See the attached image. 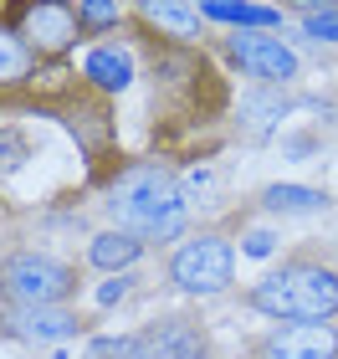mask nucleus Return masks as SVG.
Segmentation results:
<instances>
[{"instance_id": "nucleus-3", "label": "nucleus", "mask_w": 338, "mask_h": 359, "mask_svg": "<svg viewBox=\"0 0 338 359\" xmlns=\"http://www.w3.org/2000/svg\"><path fill=\"white\" fill-rule=\"evenodd\" d=\"M169 283L185 298H220L236 283V247L220 231H195L169 252Z\"/></svg>"}, {"instance_id": "nucleus-15", "label": "nucleus", "mask_w": 338, "mask_h": 359, "mask_svg": "<svg viewBox=\"0 0 338 359\" xmlns=\"http://www.w3.org/2000/svg\"><path fill=\"white\" fill-rule=\"evenodd\" d=\"M83 359H154V344L149 334H98Z\"/></svg>"}, {"instance_id": "nucleus-23", "label": "nucleus", "mask_w": 338, "mask_h": 359, "mask_svg": "<svg viewBox=\"0 0 338 359\" xmlns=\"http://www.w3.org/2000/svg\"><path fill=\"white\" fill-rule=\"evenodd\" d=\"M287 154H293V159H308V154H313V139H287Z\"/></svg>"}, {"instance_id": "nucleus-1", "label": "nucleus", "mask_w": 338, "mask_h": 359, "mask_svg": "<svg viewBox=\"0 0 338 359\" xmlns=\"http://www.w3.org/2000/svg\"><path fill=\"white\" fill-rule=\"evenodd\" d=\"M108 216L118 231L139 236L143 247H159V241H185V226H190V195L185 185L174 180L164 165L154 159H139L128 165L118 180L108 185Z\"/></svg>"}, {"instance_id": "nucleus-22", "label": "nucleus", "mask_w": 338, "mask_h": 359, "mask_svg": "<svg viewBox=\"0 0 338 359\" xmlns=\"http://www.w3.org/2000/svg\"><path fill=\"white\" fill-rule=\"evenodd\" d=\"M21 159H26V139L0 128V165H21Z\"/></svg>"}, {"instance_id": "nucleus-20", "label": "nucleus", "mask_w": 338, "mask_h": 359, "mask_svg": "<svg viewBox=\"0 0 338 359\" xmlns=\"http://www.w3.org/2000/svg\"><path fill=\"white\" fill-rule=\"evenodd\" d=\"M128 292H134V272H118V277H108V283L92 292V303H98V308H113V303H123Z\"/></svg>"}, {"instance_id": "nucleus-7", "label": "nucleus", "mask_w": 338, "mask_h": 359, "mask_svg": "<svg viewBox=\"0 0 338 359\" xmlns=\"http://www.w3.org/2000/svg\"><path fill=\"white\" fill-rule=\"evenodd\" d=\"M0 329L21 344H62L77 334V313L72 308H6Z\"/></svg>"}, {"instance_id": "nucleus-16", "label": "nucleus", "mask_w": 338, "mask_h": 359, "mask_svg": "<svg viewBox=\"0 0 338 359\" xmlns=\"http://www.w3.org/2000/svg\"><path fill=\"white\" fill-rule=\"evenodd\" d=\"M26 72H31V41L21 31L0 26V83H21Z\"/></svg>"}, {"instance_id": "nucleus-6", "label": "nucleus", "mask_w": 338, "mask_h": 359, "mask_svg": "<svg viewBox=\"0 0 338 359\" xmlns=\"http://www.w3.org/2000/svg\"><path fill=\"white\" fill-rule=\"evenodd\" d=\"M256 359H338V329L333 323H282L256 344Z\"/></svg>"}, {"instance_id": "nucleus-18", "label": "nucleus", "mask_w": 338, "mask_h": 359, "mask_svg": "<svg viewBox=\"0 0 338 359\" xmlns=\"http://www.w3.org/2000/svg\"><path fill=\"white\" fill-rule=\"evenodd\" d=\"M143 15L169 26L174 36H195V21H200V11H190V6H143Z\"/></svg>"}, {"instance_id": "nucleus-17", "label": "nucleus", "mask_w": 338, "mask_h": 359, "mask_svg": "<svg viewBox=\"0 0 338 359\" xmlns=\"http://www.w3.org/2000/svg\"><path fill=\"white\" fill-rule=\"evenodd\" d=\"M297 21H302V36L308 41L338 46V6H297Z\"/></svg>"}, {"instance_id": "nucleus-21", "label": "nucleus", "mask_w": 338, "mask_h": 359, "mask_svg": "<svg viewBox=\"0 0 338 359\" xmlns=\"http://www.w3.org/2000/svg\"><path fill=\"white\" fill-rule=\"evenodd\" d=\"M272 252H277V236H272V231H262V226L241 236V257H256V262H262V257H272Z\"/></svg>"}, {"instance_id": "nucleus-14", "label": "nucleus", "mask_w": 338, "mask_h": 359, "mask_svg": "<svg viewBox=\"0 0 338 359\" xmlns=\"http://www.w3.org/2000/svg\"><path fill=\"white\" fill-rule=\"evenodd\" d=\"M205 21H225V26H236V31H272V26H282V11H272V6H200Z\"/></svg>"}, {"instance_id": "nucleus-2", "label": "nucleus", "mask_w": 338, "mask_h": 359, "mask_svg": "<svg viewBox=\"0 0 338 359\" xmlns=\"http://www.w3.org/2000/svg\"><path fill=\"white\" fill-rule=\"evenodd\" d=\"M246 303L272 323H333L338 318V272L318 262H293L256 277Z\"/></svg>"}, {"instance_id": "nucleus-4", "label": "nucleus", "mask_w": 338, "mask_h": 359, "mask_svg": "<svg viewBox=\"0 0 338 359\" xmlns=\"http://www.w3.org/2000/svg\"><path fill=\"white\" fill-rule=\"evenodd\" d=\"M0 292L10 308H67L77 292V272L52 252H15L0 267Z\"/></svg>"}, {"instance_id": "nucleus-10", "label": "nucleus", "mask_w": 338, "mask_h": 359, "mask_svg": "<svg viewBox=\"0 0 338 359\" xmlns=\"http://www.w3.org/2000/svg\"><path fill=\"white\" fill-rule=\"evenodd\" d=\"M139 257H143V241L128 236V231H118V226H108V231H98V236L87 241V262L98 267V272H108V277L128 272Z\"/></svg>"}, {"instance_id": "nucleus-9", "label": "nucleus", "mask_w": 338, "mask_h": 359, "mask_svg": "<svg viewBox=\"0 0 338 359\" xmlns=\"http://www.w3.org/2000/svg\"><path fill=\"white\" fill-rule=\"evenodd\" d=\"M21 36L36 46V52H62V46L77 36V11L72 6H31Z\"/></svg>"}, {"instance_id": "nucleus-11", "label": "nucleus", "mask_w": 338, "mask_h": 359, "mask_svg": "<svg viewBox=\"0 0 338 359\" xmlns=\"http://www.w3.org/2000/svg\"><path fill=\"white\" fill-rule=\"evenodd\" d=\"M149 344L159 359H205V339L190 318H164L149 329Z\"/></svg>"}, {"instance_id": "nucleus-19", "label": "nucleus", "mask_w": 338, "mask_h": 359, "mask_svg": "<svg viewBox=\"0 0 338 359\" xmlns=\"http://www.w3.org/2000/svg\"><path fill=\"white\" fill-rule=\"evenodd\" d=\"M77 26H92V31H103V26H113V21H118V6H113V0H77Z\"/></svg>"}, {"instance_id": "nucleus-12", "label": "nucleus", "mask_w": 338, "mask_h": 359, "mask_svg": "<svg viewBox=\"0 0 338 359\" xmlns=\"http://www.w3.org/2000/svg\"><path fill=\"white\" fill-rule=\"evenodd\" d=\"M282 113H287V103H282L277 88H251L246 97H241V134L246 139H267Z\"/></svg>"}, {"instance_id": "nucleus-5", "label": "nucleus", "mask_w": 338, "mask_h": 359, "mask_svg": "<svg viewBox=\"0 0 338 359\" xmlns=\"http://www.w3.org/2000/svg\"><path fill=\"white\" fill-rule=\"evenodd\" d=\"M225 52L262 88H287L297 77V52L282 36H272V31H231V36H225Z\"/></svg>"}, {"instance_id": "nucleus-13", "label": "nucleus", "mask_w": 338, "mask_h": 359, "mask_svg": "<svg viewBox=\"0 0 338 359\" xmlns=\"http://www.w3.org/2000/svg\"><path fill=\"white\" fill-rule=\"evenodd\" d=\"M262 205L272 210V216H313V210L328 205V195L313 190V185H267Z\"/></svg>"}, {"instance_id": "nucleus-8", "label": "nucleus", "mask_w": 338, "mask_h": 359, "mask_svg": "<svg viewBox=\"0 0 338 359\" xmlns=\"http://www.w3.org/2000/svg\"><path fill=\"white\" fill-rule=\"evenodd\" d=\"M83 77L92 88H103V93H123L128 83H134V52L118 46V41L87 46V52H83Z\"/></svg>"}]
</instances>
